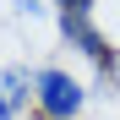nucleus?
Listing matches in <instances>:
<instances>
[{"label": "nucleus", "instance_id": "nucleus-3", "mask_svg": "<svg viewBox=\"0 0 120 120\" xmlns=\"http://www.w3.org/2000/svg\"><path fill=\"white\" fill-rule=\"evenodd\" d=\"M27 98H33V76L22 66H11V71H0V109H6V120H16L27 109Z\"/></svg>", "mask_w": 120, "mask_h": 120}, {"label": "nucleus", "instance_id": "nucleus-6", "mask_svg": "<svg viewBox=\"0 0 120 120\" xmlns=\"http://www.w3.org/2000/svg\"><path fill=\"white\" fill-rule=\"evenodd\" d=\"M0 120H6V109H0Z\"/></svg>", "mask_w": 120, "mask_h": 120}, {"label": "nucleus", "instance_id": "nucleus-5", "mask_svg": "<svg viewBox=\"0 0 120 120\" xmlns=\"http://www.w3.org/2000/svg\"><path fill=\"white\" fill-rule=\"evenodd\" d=\"M16 11H22V16H38L44 6H38V0H16Z\"/></svg>", "mask_w": 120, "mask_h": 120}, {"label": "nucleus", "instance_id": "nucleus-4", "mask_svg": "<svg viewBox=\"0 0 120 120\" xmlns=\"http://www.w3.org/2000/svg\"><path fill=\"white\" fill-rule=\"evenodd\" d=\"M55 6H60V16H87L93 0H55Z\"/></svg>", "mask_w": 120, "mask_h": 120}, {"label": "nucleus", "instance_id": "nucleus-2", "mask_svg": "<svg viewBox=\"0 0 120 120\" xmlns=\"http://www.w3.org/2000/svg\"><path fill=\"white\" fill-rule=\"evenodd\" d=\"M60 33H66V38H71V44L82 49L87 60H98L104 71H115V55H109V44H104V33H98L87 16H60Z\"/></svg>", "mask_w": 120, "mask_h": 120}, {"label": "nucleus", "instance_id": "nucleus-1", "mask_svg": "<svg viewBox=\"0 0 120 120\" xmlns=\"http://www.w3.org/2000/svg\"><path fill=\"white\" fill-rule=\"evenodd\" d=\"M33 104L44 120H76L87 104V87L76 82L71 71H60V66H44V71H33Z\"/></svg>", "mask_w": 120, "mask_h": 120}]
</instances>
